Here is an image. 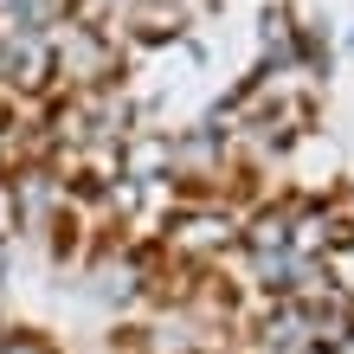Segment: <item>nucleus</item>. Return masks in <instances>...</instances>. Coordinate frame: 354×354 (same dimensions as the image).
<instances>
[{"instance_id": "f257e3e1", "label": "nucleus", "mask_w": 354, "mask_h": 354, "mask_svg": "<svg viewBox=\"0 0 354 354\" xmlns=\"http://www.w3.org/2000/svg\"><path fill=\"white\" fill-rule=\"evenodd\" d=\"M0 354H58L46 335H32V328H7L0 335Z\"/></svg>"}]
</instances>
